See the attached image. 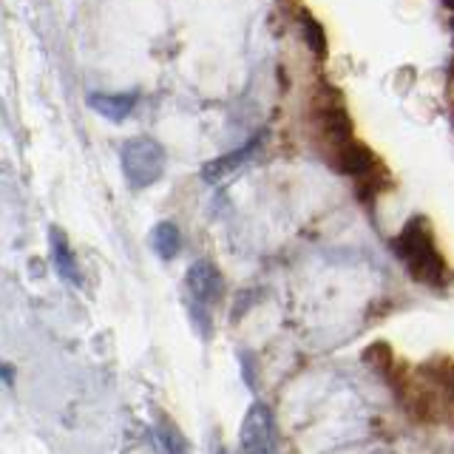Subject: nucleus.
Wrapping results in <instances>:
<instances>
[{"instance_id":"f257e3e1","label":"nucleus","mask_w":454,"mask_h":454,"mask_svg":"<svg viewBox=\"0 0 454 454\" xmlns=\"http://www.w3.org/2000/svg\"><path fill=\"white\" fill-rule=\"evenodd\" d=\"M395 255L406 264L411 278L420 284H446L449 281V264L434 247L432 227L423 216H415L403 224L401 236L392 241Z\"/></svg>"},{"instance_id":"f8f14e48","label":"nucleus","mask_w":454,"mask_h":454,"mask_svg":"<svg viewBox=\"0 0 454 454\" xmlns=\"http://www.w3.org/2000/svg\"><path fill=\"white\" fill-rule=\"evenodd\" d=\"M153 434H156V446L165 449V451H184V449H188V440L179 434V429L170 420L156 423Z\"/></svg>"},{"instance_id":"9d476101","label":"nucleus","mask_w":454,"mask_h":454,"mask_svg":"<svg viewBox=\"0 0 454 454\" xmlns=\"http://www.w3.org/2000/svg\"><path fill=\"white\" fill-rule=\"evenodd\" d=\"M148 245L151 250L160 255V259L170 262V259H176V253L182 247V233H179V227L174 222H160V224H153V231L148 236Z\"/></svg>"},{"instance_id":"ddd939ff","label":"nucleus","mask_w":454,"mask_h":454,"mask_svg":"<svg viewBox=\"0 0 454 454\" xmlns=\"http://www.w3.org/2000/svg\"><path fill=\"white\" fill-rule=\"evenodd\" d=\"M4 380H6V387H12V366H4Z\"/></svg>"},{"instance_id":"2eb2a0df","label":"nucleus","mask_w":454,"mask_h":454,"mask_svg":"<svg viewBox=\"0 0 454 454\" xmlns=\"http://www.w3.org/2000/svg\"><path fill=\"white\" fill-rule=\"evenodd\" d=\"M451 28H454V20H451Z\"/></svg>"},{"instance_id":"4468645a","label":"nucleus","mask_w":454,"mask_h":454,"mask_svg":"<svg viewBox=\"0 0 454 454\" xmlns=\"http://www.w3.org/2000/svg\"><path fill=\"white\" fill-rule=\"evenodd\" d=\"M443 4H446V6H449L451 12H454V0H443Z\"/></svg>"},{"instance_id":"9b49d317","label":"nucleus","mask_w":454,"mask_h":454,"mask_svg":"<svg viewBox=\"0 0 454 454\" xmlns=\"http://www.w3.org/2000/svg\"><path fill=\"white\" fill-rule=\"evenodd\" d=\"M301 35H304V43L307 49L316 54V57H326V51H330V40H326V32L318 18H312L309 12L301 14Z\"/></svg>"},{"instance_id":"f03ea898","label":"nucleus","mask_w":454,"mask_h":454,"mask_svg":"<svg viewBox=\"0 0 454 454\" xmlns=\"http://www.w3.org/2000/svg\"><path fill=\"white\" fill-rule=\"evenodd\" d=\"M120 165L128 184L151 188L165 174V148L151 137H134L120 148Z\"/></svg>"},{"instance_id":"7ed1b4c3","label":"nucleus","mask_w":454,"mask_h":454,"mask_svg":"<svg viewBox=\"0 0 454 454\" xmlns=\"http://www.w3.org/2000/svg\"><path fill=\"white\" fill-rule=\"evenodd\" d=\"M239 446L241 451L250 454H270L278 449V429H276V418L270 406L264 403H250L245 420H241V432H239Z\"/></svg>"},{"instance_id":"1a4fd4ad","label":"nucleus","mask_w":454,"mask_h":454,"mask_svg":"<svg viewBox=\"0 0 454 454\" xmlns=\"http://www.w3.org/2000/svg\"><path fill=\"white\" fill-rule=\"evenodd\" d=\"M318 122H321V131L324 137L333 142V145H340V142H349L352 139V120L347 117L344 106L333 99L318 108Z\"/></svg>"},{"instance_id":"20e7f679","label":"nucleus","mask_w":454,"mask_h":454,"mask_svg":"<svg viewBox=\"0 0 454 454\" xmlns=\"http://www.w3.org/2000/svg\"><path fill=\"white\" fill-rule=\"evenodd\" d=\"M184 287L193 295L196 304H213L219 301L222 293H224V278H222V270L213 264L210 259H196L188 273H184Z\"/></svg>"},{"instance_id":"0eeeda50","label":"nucleus","mask_w":454,"mask_h":454,"mask_svg":"<svg viewBox=\"0 0 454 454\" xmlns=\"http://www.w3.org/2000/svg\"><path fill=\"white\" fill-rule=\"evenodd\" d=\"M49 250H51V262L57 267V273H60V278L74 284V287H82V270H80L77 255L71 250L68 239L60 227H51L49 231Z\"/></svg>"},{"instance_id":"39448f33","label":"nucleus","mask_w":454,"mask_h":454,"mask_svg":"<svg viewBox=\"0 0 454 454\" xmlns=\"http://www.w3.org/2000/svg\"><path fill=\"white\" fill-rule=\"evenodd\" d=\"M262 145H264V131H262V134H255L250 142H245V145L236 148L233 153H222V156H216V160L205 162L202 170H199V176H202L205 184H219V182H224L227 176H233L239 168H245Z\"/></svg>"},{"instance_id":"6e6552de","label":"nucleus","mask_w":454,"mask_h":454,"mask_svg":"<svg viewBox=\"0 0 454 454\" xmlns=\"http://www.w3.org/2000/svg\"><path fill=\"white\" fill-rule=\"evenodd\" d=\"M89 108H94L99 117H106L111 122H122L131 117V111L137 108V91H122V94H106V91H94L89 94Z\"/></svg>"},{"instance_id":"423d86ee","label":"nucleus","mask_w":454,"mask_h":454,"mask_svg":"<svg viewBox=\"0 0 454 454\" xmlns=\"http://www.w3.org/2000/svg\"><path fill=\"white\" fill-rule=\"evenodd\" d=\"M333 162H335V168L340 170V174H347V176H366V174H372V170L378 168L375 153L369 151L364 142H355V139L335 145Z\"/></svg>"}]
</instances>
